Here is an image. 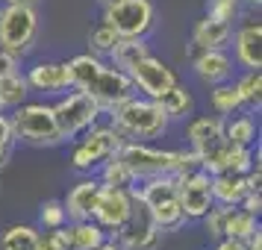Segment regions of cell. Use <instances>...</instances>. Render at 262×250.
Instances as JSON below:
<instances>
[{"label":"cell","mask_w":262,"mask_h":250,"mask_svg":"<svg viewBox=\"0 0 262 250\" xmlns=\"http://www.w3.org/2000/svg\"><path fill=\"white\" fill-rule=\"evenodd\" d=\"M68 236H71V250H97L109 238V233L92 218H85V221H68Z\"/></svg>","instance_id":"obj_22"},{"label":"cell","mask_w":262,"mask_h":250,"mask_svg":"<svg viewBox=\"0 0 262 250\" xmlns=\"http://www.w3.org/2000/svg\"><path fill=\"white\" fill-rule=\"evenodd\" d=\"M248 3H253V6H259V3H262V0H248Z\"/></svg>","instance_id":"obj_44"},{"label":"cell","mask_w":262,"mask_h":250,"mask_svg":"<svg viewBox=\"0 0 262 250\" xmlns=\"http://www.w3.org/2000/svg\"><path fill=\"white\" fill-rule=\"evenodd\" d=\"M0 112H3V103H0Z\"/></svg>","instance_id":"obj_45"},{"label":"cell","mask_w":262,"mask_h":250,"mask_svg":"<svg viewBox=\"0 0 262 250\" xmlns=\"http://www.w3.org/2000/svg\"><path fill=\"white\" fill-rule=\"evenodd\" d=\"M97 168H100V177H97V179H100L103 186H115V189H127V191L139 186L136 174H133L130 165H127L118 153H112L109 159H103Z\"/></svg>","instance_id":"obj_24"},{"label":"cell","mask_w":262,"mask_h":250,"mask_svg":"<svg viewBox=\"0 0 262 250\" xmlns=\"http://www.w3.org/2000/svg\"><path fill=\"white\" fill-rule=\"evenodd\" d=\"M253 230H259V218L256 215L245 212L242 206H227V218H224V236L227 238L245 241Z\"/></svg>","instance_id":"obj_27"},{"label":"cell","mask_w":262,"mask_h":250,"mask_svg":"<svg viewBox=\"0 0 262 250\" xmlns=\"http://www.w3.org/2000/svg\"><path fill=\"white\" fill-rule=\"evenodd\" d=\"M97 3H100V6H106V3H112V0H97Z\"/></svg>","instance_id":"obj_43"},{"label":"cell","mask_w":262,"mask_h":250,"mask_svg":"<svg viewBox=\"0 0 262 250\" xmlns=\"http://www.w3.org/2000/svg\"><path fill=\"white\" fill-rule=\"evenodd\" d=\"M130 197H133V212L130 218L124 221L118 233H112V238L118 241L124 250H156L159 241H162V230L154 224V218L147 215L144 203L136 197V191L130 189Z\"/></svg>","instance_id":"obj_10"},{"label":"cell","mask_w":262,"mask_h":250,"mask_svg":"<svg viewBox=\"0 0 262 250\" xmlns=\"http://www.w3.org/2000/svg\"><path fill=\"white\" fill-rule=\"evenodd\" d=\"M38 224L45 226V230H56V226L68 224V215H65V206H62V200L50 197V200L41 203V209H38Z\"/></svg>","instance_id":"obj_32"},{"label":"cell","mask_w":262,"mask_h":250,"mask_svg":"<svg viewBox=\"0 0 262 250\" xmlns=\"http://www.w3.org/2000/svg\"><path fill=\"white\" fill-rule=\"evenodd\" d=\"M124 139L127 135L112 121H95L83 135L74 139L77 144H74V150H71V165L77 171H83V174H92L103 159H109V156L118 150Z\"/></svg>","instance_id":"obj_5"},{"label":"cell","mask_w":262,"mask_h":250,"mask_svg":"<svg viewBox=\"0 0 262 250\" xmlns=\"http://www.w3.org/2000/svg\"><path fill=\"white\" fill-rule=\"evenodd\" d=\"M159 106H162V112L168 115V121H180V118H186V115H191L194 97H191V92L186 85L174 83L165 95L159 97Z\"/></svg>","instance_id":"obj_25"},{"label":"cell","mask_w":262,"mask_h":250,"mask_svg":"<svg viewBox=\"0 0 262 250\" xmlns=\"http://www.w3.org/2000/svg\"><path fill=\"white\" fill-rule=\"evenodd\" d=\"M100 115H103V109L83 88H71L65 97L53 103V118H56V127L65 142H74L77 135H83L95 121H100Z\"/></svg>","instance_id":"obj_7"},{"label":"cell","mask_w":262,"mask_h":250,"mask_svg":"<svg viewBox=\"0 0 262 250\" xmlns=\"http://www.w3.org/2000/svg\"><path fill=\"white\" fill-rule=\"evenodd\" d=\"M109 121L118 127L127 139L144 142V139H159L168 130V115L162 112L159 100L154 97H139L130 95L127 100H121L115 109H109Z\"/></svg>","instance_id":"obj_2"},{"label":"cell","mask_w":262,"mask_h":250,"mask_svg":"<svg viewBox=\"0 0 262 250\" xmlns=\"http://www.w3.org/2000/svg\"><path fill=\"white\" fill-rule=\"evenodd\" d=\"M97 191H100V179L97 177H83L74 183L68 197L62 200L68 221H85V218H92V206H95Z\"/></svg>","instance_id":"obj_18"},{"label":"cell","mask_w":262,"mask_h":250,"mask_svg":"<svg viewBox=\"0 0 262 250\" xmlns=\"http://www.w3.org/2000/svg\"><path fill=\"white\" fill-rule=\"evenodd\" d=\"M15 142V132H12V121L9 115L0 112V144H12Z\"/></svg>","instance_id":"obj_38"},{"label":"cell","mask_w":262,"mask_h":250,"mask_svg":"<svg viewBox=\"0 0 262 250\" xmlns=\"http://www.w3.org/2000/svg\"><path fill=\"white\" fill-rule=\"evenodd\" d=\"M36 33H38V15L33 6H18V3H3L0 6V50L24 59L33 50Z\"/></svg>","instance_id":"obj_6"},{"label":"cell","mask_w":262,"mask_h":250,"mask_svg":"<svg viewBox=\"0 0 262 250\" xmlns=\"http://www.w3.org/2000/svg\"><path fill=\"white\" fill-rule=\"evenodd\" d=\"M245 212H250V215H256L259 218L262 215V189H250L245 197H242V203H238Z\"/></svg>","instance_id":"obj_36"},{"label":"cell","mask_w":262,"mask_h":250,"mask_svg":"<svg viewBox=\"0 0 262 250\" xmlns=\"http://www.w3.org/2000/svg\"><path fill=\"white\" fill-rule=\"evenodd\" d=\"M209 177H212V200L221 203V206H238L242 197L250 191L245 174L221 171V174H209Z\"/></svg>","instance_id":"obj_20"},{"label":"cell","mask_w":262,"mask_h":250,"mask_svg":"<svg viewBox=\"0 0 262 250\" xmlns=\"http://www.w3.org/2000/svg\"><path fill=\"white\" fill-rule=\"evenodd\" d=\"M209 88H212V92H209V103H212L215 115L227 118V115H233V112H238V109H242V97H238L236 83L224 80V83L209 85Z\"/></svg>","instance_id":"obj_28"},{"label":"cell","mask_w":262,"mask_h":250,"mask_svg":"<svg viewBox=\"0 0 262 250\" xmlns=\"http://www.w3.org/2000/svg\"><path fill=\"white\" fill-rule=\"evenodd\" d=\"M41 244L48 250H71V236H68V224L56 226V230H45L41 233Z\"/></svg>","instance_id":"obj_34"},{"label":"cell","mask_w":262,"mask_h":250,"mask_svg":"<svg viewBox=\"0 0 262 250\" xmlns=\"http://www.w3.org/2000/svg\"><path fill=\"white\" fill-rule=\"evenodd\" d=\"M224 142L230 147H253L256 144V121L242 109L224 118Z\"/></svg>","instance_id":"obj_21"},{"label":"cell","mask_w":262,"mask_h":250,"mask_svg":"<svg viewBox=\"0 0 262 250\" xmlns=\"http://www.w3.org/2000/svg\"><path fill=\"white\" fill-rule=\"evenodd\" d=\"M30 95V85H27L24 74L15 71V74H6V77H0V103L3 109H15L21 106Z\"/></svg>","instance_id":"obj_29"},{"label":"cell","mask_w":262,"mask_h":250,"mask_svg":"<svg viewBox=\"0 0 262 250\" xmlns=\"http://www.w3.org/2000/svg\"><path fill=\"white\" fill-rule=\"evenodd\" d=\"M30 92H68L71 85V71L68 62H36L24 74Z\"/></svg>","instance_id":"obj_15"},{"label":"cell","mask_w":262,"mask_h":250,"mask_svg":"<svg viewBox=\"0 0 262 250\" xmlns=\"http://www.w3.org/2000/svg\"><path fill=\"white\" fill-rule=\"evenodd\" d=\"M115 41H118V33L109 24H103V21L89 33V48H92L95 56H109V50L115 48Z\"/></svg>","instance_id":"obj_31"},{"label":"cell","mask_w":262,"mask_h":250,"mask_svg":"<svg viewBox=\"0 0 262 250\" xmlns=\"http://www.w3.org/2000/svg\"><path fill=\"white\" fill-rule=\"evenodd\" d=\"M9 121H12L15 139H21L24 144H33V147H59L65 142L59 127H56L50 103H27L24 100L21 106L12 109Z\"/></svg>","instance_id":"obj_4"},{"label":"cell","mask_w":262,"mask_h":250,"mask_svg":"<svg viewBox=\"0 0 262 250\" xmlns=\"http://www.w3.org/2000/svg\"><path fill=\"white\" fill-rule=\"evenodd\" d=\"M230 38H233V24L230 21H218L212 15H203L194 24V30H191V41H194L198 50H209V48L224 50Z\"/></svg>","instance_id":"obj_19"},{"label":"cell","mask_w":262,"mask_h":250,"mask_svg":"<svg viewBox=\"0 0 262 250\" xmlns=\"http://www.w3.org/2000/svg\"><path fill=\"white\" fill-rule=\"evenodd\" d=\"M236 59L242 68L248 71H262V21L248 18L245 24L236 30Z\"/></svg>","instance_id":"obj_16"},{"label":"cell","mask_w":262,"mask_h":250,"mask_svg":"<svg viewBox=\"0 0 262 250\" xmlns=\"http://www.w3.org/2000/svg\"><path fill=\"white\" fill-rule=\"evenodd\" d=\"M154 3L150 0H112L103 6V24H109L118 38H144L154 27Z\"/></svg>","instance_id":"obj_9"},{"label":"cell","mask_w":262,"mask_h":250,"mask_svg":"<svg viewBox=\"0 0 262 250\" xmlns=\"http://www.w3.org/2000/svg\"><path fill=\"white\" fill-rule=\"evenodd\" d=\"M130 80H133V85H136V92H142L144 97H154V100H159L171 85L180 83L174 68H171L168 62L156 59L154 53H147L144 59L136 62V68L130 71Z\"/></svg>","instance_id":"obj_13"},{"label":"cell","mask_w":262,"mask_h":250,"mask_svg":"<svg viewBox=\"0 0 262 250\" xmlns=\"http://www.w3.org/2000/svg\"><path fill=\"white\" fill-rule=\"evenodd\" d=\"M238 97H242V109H256L262 106V71H248L242 80H236Z\"/></svg>","instance_id":"obj_30"},{"label":"cell","mask_w":262,"mask_h":250,"mask_svg":"<svg viewBox=\"0 0 262 250\" xmlns=\"http://www.w3.org/2000/svg\"><path fill=\"white\" fill-rule=\"evenodd\" d=\"M115 153L130 165V171L136 174V179L159 177V174H177L180 168V150H159L136 139H124Z\"/></svg>","instance_id":"obj_8"},{"label":"cell","mask_w":262,"mask_h":250,"mask_svg":"<svg viewBox=\"0 0 262 250\" xmlns=\"http://www.w3.org/2000/svg\"><path fill=\"white\" fill-rule=\"evenodd\" d=\"M68 71H71L74 88H83L85 95H92L103 112L115 109L121 100H127L130 95H136V85H133L130 74L118 71L115 65L103 62V56H95V53L74 56L68 62Z\"/></svg>","instance_id":"obj_1"},{"label":"cell","mask_w":262,"mask_h":250,"mask_svg":"<svg viewBox=\"0 0 262 250\" xmlns=\"http://www.w3.org/2000/svg\"><path fill=\"white\" fill-rule=\"evenodd\" d=\"M3 3H18V6H33L36 0H3Z\"/></svg>","instance_id":"obj_42"},{"label":"cell","mask_w":262,"mask_h":250,"mask_svg":"<svg viewBox=\"0 0 262 250\" xmlns=\"http://www.w3.org/2000/svg\"><path fill=\"white\" fill-rule=\"evenodd\" d=\"M191 68L198 74V80L203 85H218L230 80V74H233V59L227 56L224 50H198L194 48V59H191Z\"/></svg>","instance_id":"obj_17"},{"label":"cell","mask_w":262,"mask_h":250,"mask_svg":"<svg viewBox=\"0 0 262 250\" xmlns=\"http://www.w3.org/2000/svg\"><path fill=\"white\" fill-rule=\"evenodd\" d=\"M177 194H180V209L186 221H201L203 215L212 209V177L194 168L189 174H180L177 177Z\"/></svg>","instance_id":"obj_11"},{"label":"cell","mask_w":262,"mask_h":250,"mask_svg":"<svg viewBox=\"0 0 262 250\" xmlns=\"http://www.w3.org/2000/svg\"><path fill=\"white\" fill-rule=\"evenodd\" d=\"M9 156H12V144H0V171L9 165Z\"/></svg>","instance_id":"obj_40"},{"label":"cell","mask_w":262,"mask_h":250,"mask_svg":"<svg viewBox=\"0 0 262 250\" xmlns=\"http://www.w3.org/2000/svg\"><path fill=\"white\" fill-rule=\"evenodd\" d=\"M38 236L41 233L33 224H12L0 236V250H36Z\"/></svg>","instance_id":"obj_26"},{"label":"cell","mask_w":262,"mask_h":250,"mask_svg":"<svg viewBox=\"0 0 262 250\" xmlns=\"http://www.w3.org/2000/svg\"><path fill=\"white\" fill-rule=\"evenodd\" d=\"M224 218H227V206H221V203H212V209L203 215L201 221H203L206 233H209L212 238H224Z\"/></svg>","instance_id":"obj_33"},{"label":"cell","mask_w":262,"mask_h":250,"mask_svg":"<svg viewBox=\"0 0 262 250\" xmlns=\"http://www.w3.org/2000/svg\"><path fill=\"white\" fill-rule=\"evenodd\" d=\"M186 139L189 147L198 153V159L215 153L218 147H224V118L221 115H198L186 124Z\"/></svg>","instance_id":"obj_14"},{"label":"cell","mask_w":262,"mask_h":250,"mask_svg":"<svg viewBox=\"0 0 262 250\" xmlns=\"http://www.w3.org/2000/svg\"><path fill=\"white\" fill-rule=\"evenodd\" d=\"M130 212H133L130 191L100 183V191H97L95 206H92V221L100 224L109 236H112V233H118L121 226H124V221L130 218Z\"/></svg>","instance_id":"obj_12"},{"label":"cell","mask_w":262,"mask_h":250,"mask_svg":"<svg viewBox=\"0 0 262 250\" xmlns=\"http://www.w3.org/2000/svg\"><path fill=\"white\" fill-rule=\"evenodd\" d=\"M142 186H136V197L144 203L147 215L154 218V224L162 233H174L186 224L183 209H180V194H177V174H159V177L139 179Z\"/></svg>","instance_id":"obj_3"},{"label":"cell","mask_w":262,"mask_h":250,"mask_svg":"<svg viewBox=\"0 0 262 250\" xmlns=\"http://www.w3.org/2000/svg\"><path fill=\"white\" fill-rule=\"evenodd\" d=\"M238 12V0H209L206 15H212L218 21H233Z\"/></svg>","instance_id":"obj_35"},{"label":"cell","mask_w":262,"mask_h":250,"mask_svg":"<svg viewBox=\"0 0 262 250\" xmlns=\"http://www.w3.org/2000/svg\"><path fill=\"white\" fill-rule=\"evenodd\" d=\"M97 250H124V247H121V244L115 241V238H106V241H103V244H100Z\"/></svg>","instance_id":"obj_41"},{"label":"cell","mask_w":262,"mask_h":250,"mask_svg":"<svg viewBox=\"0 0 262 250\" xmlns=\"http://www.w3.org/2000/svg\"><path fill=\"white\" fill-rule=\"evenodd\" d=\"M21 71V59L15 56V53H6V50H0V77H6V74H15Z\"/></svg>","instance_id":"obj_37"},{"label":"cell","mask_w":262,"mask_h":250,"mask_svg":"<svg viewBox=\"0 0 262 250\" xmlns=\"http://www.w3.org/2000/svg\"><path fill=\"white\" fill-rule=\"evenodd\" d=\"M212 250H245V241H238V238H218V244Z\"/></svg>","instance_id":"obj_39"},{"label":"cell","mask_w":262,"mask_h":250,"mask_svg":"<svg viewBox=\"0 0 262 250\" xmlns=\"http://www.w3.org/2000/svg\"><path fill=\"white\" fill-rule=\"evenodd\" d=\"M150 50L144 44V38H118L115 41V48L109 50V65H115L118 71L130 74L136 68V62L144 59Z\"/></svg>","instance_id":"obj_23"}]
</instances>
